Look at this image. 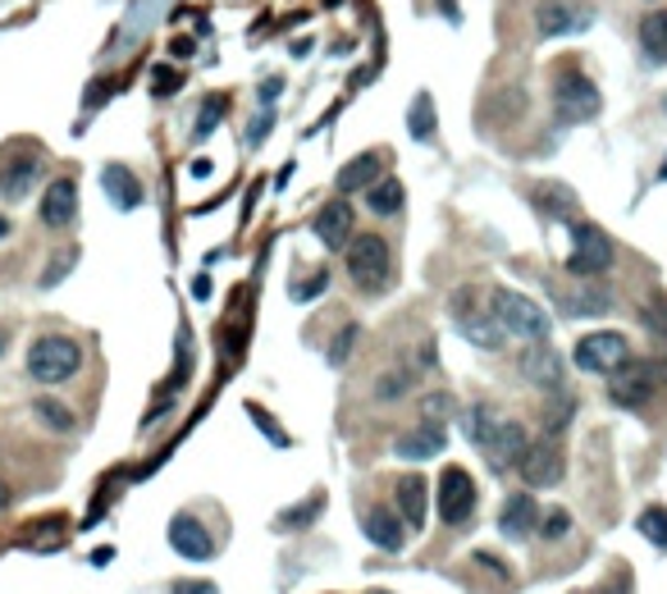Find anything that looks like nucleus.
Instances as JSON below:
<instances>
[{
  "label": "nucleus",
  "instance_id": "nucleus-4",
  "mask_svg": "<svg viewBox=\"0 0 667 594\" xmlns=\"http://www.w3.org/2000/svg\"><path fill=\"white\" fill-rule=\"evenodd\" d=\"M626 361H632V344H626V334H617V329L581 334L572 348V366L585 370V376H617Z\"/></svg>",
  "mask_w": 667,
  "mask_h": 594
},
{
  "label": "nucleus",
  "instance_id": "nucleus-39",
  "mask_svg": "<svg viewBox=\"0 0 667 594\" xmlns=\"http://www.w3.org/2000/svg\"><path fill=\"white\" fill-rule=\"evenodd\" d=\"M316 512H320V499L298 503L293 512H284V516H279V526H284V531H293V526H302V522H316Z\"/></svg>",
  "mask_w": 667,
  "mask_h": 594
},
{
  "label": "nucleus",
  "instance_id": "nucleus-37",
  "mask_svg": "<svg viewBox=\"0 0 667 594\" xmlns=\"http://www.w3.org/2000/svg\"><path fill=\"white\" fill-rule=\"evenodd\" d=\"M640 320L649 325V334L667 339V297H649V303H640Z\"/></svg>",
  "mask_w": 667,
  "mask_h": 594
},
{
  "label": "nucleus",
  "instance_id": "nucleus-9",
  "mask_svg": "<svg viewBox=\"0 0 667 594\" xmlns=\"http://www.w3.org/2000/svg\"><path fill=\"white\" fill-rule=\"evenodd\" d=\"M434 508H439V516H443L449 526H466V522H471V512H475V480H471V471H462V467H443Z\"/></svg>",
  "mask_w": 667,
  "mask_h": 594
},
{
  "label": "nucleus",
  "instance_id": "nucleus-35",
  "mask_svg": "<svg viewBox=\"0 0 667 594\" xmlns=\"http://www.w3.org/2000/svg\"><path fill=\"white\" fill-rule=\"evenodd\" d=\"M572 531V512L567 508H548V512H540V540H563Z\"/></svg>",
  "mask_w": 667,
  "mask_h": 594
},
{
  "label": "nucleus",
  "instance_id": "nucleus-42",
  "mask_svg": "<svg viewBox=\"0 0 667 594\" xmlns=\"http://www.w3.org/2000/svg\"><path fill=\"white\" fill-rule=\"evenodd\" d=\"M270 124H275V110H266V115H261V120H256V124H252V133H247V142L256 146V142H261V137H266V129H270Z\"/></svg>",
  "mask_w": 667,
  "mask_h": 594
},
{
  "label": "nucleus",
  "instance_id": "nucleus-32",
  "mask_svg": "<svg viewBox=\"0 0 667 594\" xmlns=\"http://www.w3.org/2000/svg\"><path fill=\"white\" fill-rule=\"evenodd\" d=\"M32 412H37V421H42L47 430H55V434H69L73 426H79L60 398H37V402H32Z\"/></svg>",
  "mask_w": 667,
  "mask_h": 594
},
{
  "label": "nucleus",
  "instance_id": "nucleus-18",
  "mask_svg": "<svg viewBox=\"0 0 667 594\" xmlns=\"http://www.w3.org/2000/svg\"><path fill=\"white\" fill-rule=\"evenodd\" d=\"M443 449H449V434H443L439 426H417V430L398 434V443H393V453L402 462H425V458H439Z\"/></svg>",
  "mask_w": 667,
  "mask_h": 594
},
{
  "label": "nucleus",
  "instance_id": "nucleus-44",
  "mask_svg": "<svg viewBox=\"0 0 667 594\" xmlns=\"http://www.w3.org/2000/svg\"><path fill=\"white\" fill-rule=\"evenodd\" d=\"M279 88H284V79H270V83H261V101H275V96H279Z\"/></svg>",
  "mask_w": 667,
  "mask_h": 594
},
{
  "label": "nucleus",
  "instance_id": "nucleus-21",
  "mask_svg": "<svg viewBox=\"0 0 667 594\" xmlns=\"http://www.w3.org/2000/svg\"><path fill=\"white\" fill-rule=\"evenodd\" d=\"M380 170H384V156L380 152H361V156H352L343 170H339V193L348 197V193H366L370 183H380Z\"/></svg>",
  "mask_w": 667,
  "mask_h": 594
},
{
  "label": "nucleus",
  "instance_id": "nucleus-29",
  "mask_svg": "<svg viewBox=\"0 0 667 594\" xmlns=\"http://www.w3.org/2000/svg\"><path fill=\"white\" fill-rule=\"evenodd\" d=\"M417 385V370L412 366H389L384 376H376V398L380 402H402Z\"/></svg>",
  "mask_w": 667,
  "mask_h": 594
},
{
  "label": "nucleus",
  "instance_id": "nucleus-30",
  "mask_svg": "<svg viewBox=\"0 0 667 594\" xmlns=\"http://www.w3.org/2000/svg\"><path fill=\"white\" fill-rule=\"evenodd\" d=\"M640 51L658 64H667V10H654L645 23H640Z\"/></svg>",
  "mask_w": 667,
  "mask_h": 594
},
{
  "label": "nucleus",
  "instance_id": "nucleus-23",
  "mask_svg": "<svg viewBox=\"0 0 667 594\" xmlns=\"http://www.w3.org/2000/svg\"><path fill=\"white\" fill-rule=\"evenodd\" d=\"M585 23H589V19H585V14H576L572 6H563V0H544L540 14H535L540 37H567V32H581Z\"/></svg>",
  "mask_w": 667,
  "mask_h": 594
},
{
  "label": "nucleus",
  "instance_id": "nucleus-34",
  "mask_svg": "<svg viewBox=\"0 0 667 594\" xmlns=\"http://www.w3.org/2000/svg\"><path fill=\"white\" fill-rule=\"evenodd\" d=\"M636 531L654 544V549H667V508H645L636 516Z\"/></svg>",
  "mask_w": 667,
  "mask_h": 594
},
{
  "label": "nucleus",
  "instance_id": "nucleus-43",
  "mask_svg": "<svg viewBox=\"0 0 667 594\" xmlns=\"http://www.w3.org/2000/svg\"><path fill=\"white\" fill-rule=\"evenodd\" d=\"M178 88V73H156V92H174Z\"/></svg>",
  "mask_w": 667,
  "mask_h": 594
},
{
  "label": "nucleus",
  "instance_id": "nucleus-16",
  "mask_svg": "<svg viewBox=\"0 0 667 594\" xmlns=\"http://www.w3.org/2000/svg\"><path fill=\"white\" fill-rule=\"evenodd\" d=\"M311 229H316V238L329 247V252H343L348 243H352V206L348 202H329V206H320L316 211V219H311Z\"/></svg>",
  "mask_w": 667,
  "mask_h": 594
},
{
  "label": "nucleus",
  "instance_id": "nucleus-25",
  "mask_svg": "<svg viewBox=\"0 0 667 594\" xmlns=\"http://www.w3.org/2000/svg\"><path fill=\"white\" fill-rule=\"evenodd\" d=\"M458 417H462V434L475 443V449H485V439H490V434H494V426L503 421L490 402H471L466 412H458Z\"/></svg>",
  "mask_w": 667,
  "mask_h": 594
},
{
  "label": "nucleus",
  "instance_id": "nucleus-13",
  "mask_svg": "<svg viewBox=\"0 0 667 594\" xmlns=\"http://www.w3.org/2000/svg\"><path fill=\"white\" fill-rule=\"evenodd\" d=\"M170 544H174V553H178V559H188V563H206L211 553H215V540H211V531L197 522L193 512H178L174 522H170Z\"/></svg>",
  "mask_w": 667,
  "mask_h": 594
},
{
  "label": "nucleus",
  "instance_id": "nucleus-31",
  "mask_svg": "<svg viewBox=\"0 0 667 594\" xmlns=\"http://www.w3.org/2000/svg\"><path fill=\"white\" fill-rule=\"evenodd\" d=\"M572 417H576V398H572L567 389H558V393L548 398V412H544V439L558 443V434L567 430V421H572Z\"/></svg>",
  "mask_w": 667,
  "mask_h": 594
},
{
  "label": "nucleus",
  "instance_id": "nucleus-27",
  "mask_svg": "<svg viewBox=\"0 0 667 594\" xmlns=\"http://www.w3.org/2000/svg\"><path fill=\"white\" fill-rule=\"evenodd\" d=\"M417 412H421V426H449L458 412H462V407H458V398L449 393V389H434V393H425L421 398V407H417Z\"/></svg>",
  "mask_w": 667,
  "mask_h": 594
},
{
  "label": "nucleus",
  "instance_id": "nucleus-12",
  "mask_svg": "<svg viewBox=\"0 0 667 594\" xmlns=\"http://www.w3.org/2000/svg\"><path fill=\"white\" fill-rule=\"evenodd\" d=\"M531 449V434H526V426L522 421H499L494 426V434L485 439V449H480V453H485V462L494 467V471H516V462H522V453Z\"/></svg>",
  "mask_w": 667,
  "mask_h": 594
},
{
  "label": "nucleus",
  "instance_id": "nucleus-33",
  "mask_svg": "<svg viewBox=\"0 0 667 594\" xmlns=\"http://www.w3.org/2000/svg\"><path fill=\"white\" fill-rule=\"evenodd\" d=\"M407 129H412L417 142H430V137H434L439 120H434V101H430V92H421V96L412 101V110H407Z\"/></svg>",
  "mask_w": 667,
  "mask_h": 594
},
{
  "label": "nucleus",
  "instance_id": "nucleus-24",
  "mask_svg": "<svg viewBox=\"0 0 667 594\" xmlns=\"http://www.w3.org/2000/svg\"><path fill=\"white\" fill-rule=\"evenodd\" d=\"M32 183H37V156H19V161H10L6 170H0V197L19 202V197L32 193Z\"/></svg>",
  "mask_w": 667,
  "mask_h": 594
},
{
  "label": "nucleus",
  "instance_id": "nucleus-28",
  "mask_svg": "<svg viewBox=\"0 0 667 594\" xmlns=\"http://www.w3.org/2000/svg\"><path fill=\"white\" fill-rule=\"evenodd\" d=\"M402 202H407V193H402V183L398 178H380V183H370L366 188V206L376 211V215H398L402 211Z\"/></svg>",
  "mask_w": 667,
  "mask_h": 594
},
{
  "label": "nucleus",
  "instance_id": "nucleus-22",
  "mask_svg": "<svg viewBox=\"0 0 667 594\" xmlns=\"http://www.w3.org/2000/svg\"><path fill=\"white\" fill-rule=\"evenodd\" d=\"M558 307L563 316H604L613 307V293L608 288H595V284H585V288H558Z\"/></svg>",
  "mask_w": 667,
  "mask_h": 594
},
{
  "label": "nucleus",
  "instance_id": "nucleus-7",
  "mask_svg": "<svg viewBox=\"0 0 667 594\" xmlns=\"http://www.w3.org/2000/svg\"><path fill=\"white\" fill-rule=\"evenodd\" d=\"M667 385V366L658 361H626L617 376H608V398L617 407H645Z\"/></svg>",
  "mask_w": 667,
  "mask_h": 594
},
{
  "label": "nucleus",
  "instance_id": "nucleus-8",
  "mask_svg": "<svg viewBox=\"0 0 667 594\" xmlns=\"http://www.w3.org/2000/svg\"><path fill=\"white\" fill-rule=\"evenodd\" d=\"M553 110H558L563 124H589L604 110V96L585 73H563L558 88H553Z\"/></svg>",
  "mask_w": 667,
  "mask_h": 594
},
{
  "label": "nucleus",
  "instance_id": "nucleus-20",
  "mask_svg": "<svg viewBox=\"0 0 667 594\" xmlns=\"http://www.w3.org/2000/svg\"><path fill=\"white\" fill-rule=\"evenodd\" d=\"M531 202H535V211H540L544 219H576V193L567 188V183H558V178L535 183Z\"/></svg>",
  "mask_w": 667,
  "mask_h": 594
},
{
  "label": "nucleus",
  "instance_id": "nucleus-2",
  "mask_svg": "<svg viewBox=\"0 0 667 594\" xmlns=\"http://www.w3.org/2000/svg\"><path fill=\"white\" fill-rule=\"evenodd\" d=\"M83 370V348L69 339V334H42L28 348V376L37 385H64Z\"/></svg>",
  "mask_w": 667,
  "mask_h": 594
},
{
  "label": "nucleus",
  "instance_id": "nucleus-38",
  "mask_svg": "<svg viewBox=\"0 0 667 594\" xmlns=\"http://www.w3.org/2000/svg\"><path fill=\"white\" fill-rule=\"evenodd\" d=\"M357 325H343L339 334H334V344H329V366H343L348 357H352V344H357Z\"/></svg>",
  "mask_w": 667,
  "mask_h": 594
},
{
  "label": "nucleus",
  "instance_id": "nucleus-46",
  "mask_svg": "<svg viewBox=\"0 0 667 594\" xmlns=\"http://www.w3.org/2000/svg\"><path fill=\"white\" fill-rule=\"evenodd\" d=\"M439 10L449 14V19H458V10H453V0H439Z\"/></svg>",
  "mask_w": 667,
  "mask_h": 594
},
{
  "label": "nucleus",
  "instance_id": "nucleus-40",
  "mask_svg": "<svg viewBox=\"0 0 667 594\" xmlns=\"http://www.w3.org/2000/svg\"><path fill=\"white\" fill-rule=\"evenodd\" d=\"M325 284H329V275H325V270H316L311 279H302L298 288H293V297H298V303H316V297L325 293Z\"/></svg>",
  "mask_w": 667,
  "mask_h": 594
},
{
  "label": "nucleus",
  "instance_id": "nucleus-49",
  "mask_svg": "<svg viewBox=\"0 0 667 594\" xmlns=\"http://www.w3.org/2000/svg\"><path fill=\"white\" fill-rule=\"evenodd\" d=\"M658 178H667V161H663V170H658Z\"/></svg>",
  "mask_w": 667,
  "mask_h": 594
},
{
  "label": "nucleus",
  "instance_id": "nucleus-19",
  "mask_svg": "<svg viewBox=\"0 0 667 594\" xmlns=\"http://www.w3.org/2000/svg\"><path fill=\"white\" fill-rule=\"evenodd\" d=\"M366 540L380 544L384 553H402L407 549V526L393 508H370L366 512Z\"/></svg>",
  "mask_w": 667,
  "mask_h": 594
},
{
  "label": "nucleus",
  "instance_id": "nucleus-41",
  "mask_svg": "<svg viewBox=\"0 0 667 594\" xmlns=\"http://www.w3.org/2000/svg\"><path fill=\"white\" fill-rule=\"evenodd\" d=\"M170 594H219V590H215L211 581H178Z\"/></svg>",
  "mask_w": 667,
  "mask_h": 594
},
{
  "label": "nucleus",
  "instance_id": "nucleus-26",
  "mask_svg": "<svg viewBox=\"0 0 667 594\" xmlns=\"http://www.w3.org/2000/svg\"><path fill=\"white\" fill-rule=\"evenodd\" d=\"M105 193H110V202L124 206V211L142 206V188H137V178H133L124 165H110V170H105Z\"/></svg>",
  "mask_w": 667,
  "mask_h": 594
},
{
  "label": "nucleus",
  "instance_id": "nucleus-11",
  "mask_svg": "<svg viewBox=\"0 0 667 594\" xmlns=\"http://www.w3.org/2000/svg\"><path fill=\"white\" fill-rule=\"evenodd\" d=\"M516 376H522L526 385H535V389L558 393L567 385V361H563V352H553L548 344H526L522 361H516Z\"/></svg>",
  "mask_w": 667,
  "mask_h": 594
},
{
  "label": "nucleus",
  "instance_id": "nucleus-15",
  "mask_svg": "<svg viewBox=\"0 0 667 594\" xmlns=\"http://www.w3.org/2000/svg\"><path fill=\"white\" fill-rule=\"evenodd\" d=\"M47 229H69L73 215H79V183L73 178H51V188L42 193V206H37Z\"/></svg>",
  "mask_w": 667,
  "mask_h": 594
},
{
  "label": "nucleus",
  "instance_id": "nucleus-36",
  "mask_svg": "<svg viewBox=\"0 0 667 594\" xmlns=\"http://www.w3.org/2000/svg\"><path fill=\"white\" fill-rule=\"evenodd\" d=\"M225 105H229L225 96H211V101L202 105V120H197V129H193V133H197V142H206V137L215 133V124L225 120Z\"/></svg>",
  "mask_w": 667,
  "mask_h": 594
},
{
  "label": "nucleus",
  "instance_id": "nucleus-45",
  "mask_svg": "<svg viewBox=\"0 0 667 594\" xmlns=\"http://www.w3.org/2000/svg\"><path fill=\"white\" fill-rule=\"evenodd\" d=\"M6 508H10V485L0 480V512H6Z\"/></svg>",
  "mask_w": 667,
  "mask_h": 594
},
{
  "label": "nucleus",
  "instance_id": "nucleus-48",
  "mask_svg": "<svg viewBox=\"0 0 667 594\" xmlns=\"http://www.w3.org/2000/svg\"><path fill=\"white\" fill-rule=\"evenodd\" d=\"M6 234H10V219H6V215H0V238H6Z\"/></svg>",
  "mask_w": 667,
  "mask_h": 594
},
{
  "label": "nucleus",
  "instance_id": "nucleus-47",
  "mask_svg": "<svg viewBox=\"0 0 667 594\" xmlns=\"http://www.w3.org/2000/svg\"><path fill=\"white\" fill-rule=\"evenodd\" d=\"M6 344H10V329H6V325H0V352H6Z\"/></svg>",
  "mask_w": 667,
  "mask_h": 594
},
{
  "label": "nucleus",
  "instance_id": "nucleus-10",
  "mask_svg": "<svg viewBox=\"0 0 667 594\" xmlns=\"http://www.w3.org/2000/svg\"><path fill=\"white\" fill-rule=\"evenodd\" d=\"M563 471H567V462L553 439H531V449L516 462V475L526 480V490H553L563 480Z\"/></svg>",
  "mask_w": 667,
  "mask_h": 594
},
{
  "label": "nucleus",
  "instance_id": "nucleus-17",
  "mask_svg": "<svg viewBox=\"0 0 667 594\" xmlns=\"http://www.w3.org/2000/svg\"><path fill=\"white\" fill-rule=\"evenodd\" d=\"M540 503H535V494H512L507 503H503V512H499V531L507 535V540H526V535H535L540 531Z\"/></svg>",
  "mask_w": 667,
  "mask_h": 594
},
{
  "label": "nucleus",
  "instance_id": "nucleus-14",
  "mask_svg": "<svg viewBox=\"0 0 667 594\" xmlns=\"http://www.w3.org/2000/svg\"><path fill=\"white\" fill-rule=\"evenodd\" d=\"M393 499H398V516L407 531H421L425 516H430V485L421 471H407L398 485H393Z\"/></svg>",
  "mask_w": 667,
  "mask_h": 594
},
{
  "label": "nucleus",
  "instance_id": "nucleus-1",
  "mask_svg": "<svg viewBox=\"0 0 667 594\" xmlns=\"http://www.w3.org/2000/svg\"><path fill=\"white\" fill-rule=\"evenodd\" d=\"M490 311L503 325L507 339H522V344H544L548 339V311L540 303H531L526 293L516 288H490Z\"/></svg>",
  "mask_w": 667,
  "mask_h": 594
},
{
  "label": "nucleus",
  "instance_id": "nucleus-5",
  "mask_svg": "<svg viewBox=\"0 0 667 594\" xmlns=\"http://www.w3.org/2000/svg\"><path fill=\"white\" fill-rule=\"evenodd\" d=\"M449 316H453V325H458L462 339H466V344H475V348L499 352V348L507 344V334H503V325L494 320L490 303H485V307H475V288H458V293H453Z\"/></svg>",
  "mask_w": 667,
  "mask_h": 594
},
{
  "label": "nucleus",
  "instance_id": "nucleus-6",
  "mask_svg": "<svg viewBox=\"0 0 667 594\" xmlns=\"http://www.w3.org/2000/svg\"><path fill=\"white\" fill-rule=\"evenodd\" d=\"M613 262H617L613 238H608L599 225H589V219H576L567 270H572L576 279H599V275H608V270H613Z\"/></svg>",
  "mask_w": 667,
  "mask_h": 594
},
{
  "label": "nucleus",
  "instance_id": "nucleus-3",
  "mask_svg": "<svg viewBox=\"0 0 667 594\" xmlns=\"http://www.w3.org/2000/svg\"><path fill=\"white\" fill-rule=\"evenodd\" d=\"M343 262H348V279L361 293H384L389 275H393V252L380 234H352V243L343 247Z\"/></svg>",
  "mask_w": 667,
  "mask_h": 594
}]
</instances>
